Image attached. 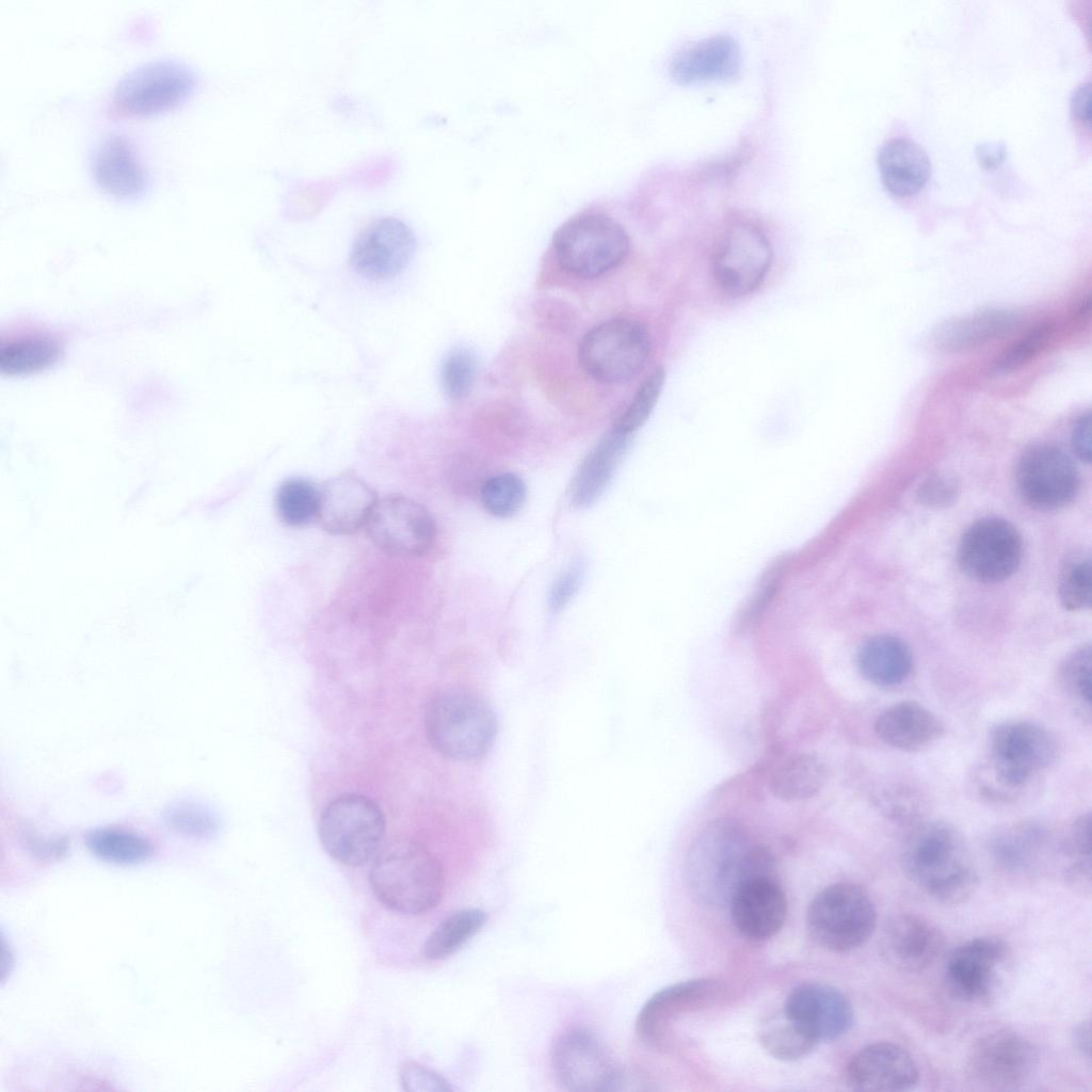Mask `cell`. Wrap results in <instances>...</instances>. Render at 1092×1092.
Instances as JSON below:
<instances>
[{"mask_svg": "<svg viewBox=\"0 0 1092 1092\" xmlns=\"http://www.w3.org/2000/svg\"><path fill=\"white\" fill-rule=\"evenodd\" d=\"M91 171L96 184L117 199L135 200L149 187L146 171L122 134L111 133L100 140L92 155Z\"/></svg>", "mask_w": 1092, "mask_h": 1092, "instance_id": "cell-24", "label": "cell"}, {"mask_svg": "<svg viewBox=\"0 0 1092 1092\" xmlns=\"http://www.w3.org/2000/svg\"><path fill=\"white\" fill-rule=\"evenodd\" d=\"M425 735L445 757L469 761L484 756L497 735V719L479 695L451 689L435 695L424 713Z\"/></svg>", "mask_w": 1092, "mask_h": 1092, "instance_id": "cell-5", "label": "cell"}, {"mask_svg": "<svg viewBox=\"0 0 1092 1092\" xmlns=\"http://www.w3.org/2000/svg\"><path fill=\"white\" fill-rule=\"evenodd\" d=\"M369 883L379 901L403 915H420L440 901L445 876L437 857L422 844L401 839L375 854Z\"/></svg>", "mask_w": 1092, "mask_h": 1092, "instance_id": "cell-2", "label": "cell"}, {"mask_svg": "<svg viewBox=\"0 0 1092 1092\" xmlns=\"http://www.w3.org/2000/svg\"><path fill=\"white\" fill-rule=\"evenodd\" d=\"M197 83L194 70L184 62L160 59L127 73L113 91L112 102L122 114L149 116L184 101Z\"/></svg>", "mask_w": 1092, "mask_h": 1092, "instance_id": "cell-9", "label": "cell"}, {"mask_svg": "<svg viewBox=\"0 0 1092 1092\" xmlns=\"http://www.w3.org/2000/svg\"><path fill=\"white\" fill-rule=\"evenodd\" d=\"M807 930L822 948L848 952L863 945L873 933L877 910L868 892L852 882L828 886L810 901Z\"/></svg>", "mask_w": 1092, "mask_h": 1092, "instance_id": "cell-6", "label": "cell"}, {"mask_svg": "<svg viewBox=\"0 0 1092 1092\" xmlns=\"http://www.w3.org/2000/svg\"><path fill=\"white\" fill-rule=\"evenodd\" d=\"M958 493L959 486L954 478L947 473H934L920 484L917 497L927 507L941 508L952 503Z\"/></svg>", "mask_w": 1092, "mask_h": 1092, "instance_id": "cell-48", "label": "cell"}, {"mask_svg": "<svg viewBox=\"0 0 1092 1092\" xmlns=\"http://www.w3.org/2000/svg\"><path fill=\"white\" fill-rule=\"evenodd\" d=\"M162 820L173 833L196 840L212 838L220 829L214 809L196 799L171 802L162 812Z\"/></svg>", "mask_w": 1092, "mask_h": 1092, "instance_id": "cell-38", "label": "cell"}, {"mask_svg": "<svg viewBox=\"0 0 1092 1092\" xmlns=\"http://www.w3.org/2000/svg\"><path fill=\"white\" fill-rule=\"evenodd\" d=\"M1043 841L1044 831L1037 823H1014L994 835L990 853L1002 869L1022 871L1032 864Z\"/></svg>", "mask_w": 1092, "mask_h": 1092, "instance_id": "cell-34", "label": "cell"}, {"mask_svg": "<svg viewBox=\"0 0 1092 1092\" xmlns=\"http://www.w3.org/2000/svg\"><path fill=\"white\" fill-rule=\"evenodd\" d=\"M877 805L892 821L910 826L924 820L927 807L921 793L906 785H892L882 790Z\"/></svg>", "mask_w": 1092, "mask_h": 1092, "instance_id": "cell-42", "label": "cell"}, {"mask_svg": "<svg viewBox=\"0 0 1092 1092\" xmlns=\"http://www.w3.org/2000/svg\"><path fill=\"white\" fill-rule=\"evenodd\" d=\"M1055 332L1051 321L1035 324L1001 354L995 363L997 372H1010L1029 363L1048 347Z\"/></svg>", "mask_w": 1092, "mask_h": 1092, "instance_id": "cell-43", "label": "cell"}, {"mask_svg": "<svg viewBox=\"0 0 1092 1092\" xmlns=\"http://www.w3.org/2000/svg\"><path fill=\"white\" fill-rule=\"evenodd\" d=\"M365 528L375 547L395 557L422 556L436 539V525L430 511L420 502L400 495L379 499Z\"/></svg>", "mask_w": 1092, "mask_h": 1092, "instance_id": "cell-12", "label": "cell"}, {"mask_svg": "<svg viewBox=\"0 0 1092 1092\" xmlns=\"http://www.w3.org/2000/svg\"><path fill=\"white\" fill-rule=\"evenodd\" d=\"M400 1081L407 1092H448L450 1082L438 1073L414 1061L404 1062L400 1067Z\"/></svg>", "mask_w": 1092, "mask_h": 1092, "instance_id": "cell-47", "label": "cell"}, {"mask_svg": "<svg viewBox=\"0 0 1092 1092\" xmlns=\"http://www.w3.org/2000/svg\"><path fill=\"white\" fill-rule=\"evenodd\" d=\"M772 260L773 251L765 234L751 223L736 222L716 251L713 276L728 295H746L760 286Z\"/></svg>", "mask_w": 1092, "mask_h": 1092, "instance_id": "cell-13", "label": "cell"}, {"mask_svg": "<svg viewBox=\"0 0 1092 1092\" xmlns=\"http://www.w3.org/2000/svg\"><path fill=\"white\" fill-rule=\"evenodd\" d=\"M274 505L279 520L289 527H303L318 519L320 486L305 478H289L275 493Z\"/></svg>", "mask_w": 1092, "mask_h": 1092, "instance_id": "cell-36", "label": "cell"}, {"mask_svg": "<svg viewBox=\"0 0 1092 1092\" xmlns=\"http://www.w3.org/2000/svg\"><path fill=\"white\" fill-rule=\"evenodd\" d=\"M958 555L962 569L970 578L985 583L1002 581L1019 565L1021 535L1005 519L982 518L963 533Z\"/></svg>", "mask_w": 1092, "mask_h": 1092, "instance_id": "cell-15", "label": "cell"}, {"mask_svg": "<svg viewBox=\"0 0 1092 1092\" xmlns=\"http://www.w3.org/2000/svg\"><path fill=\"white\" fill-rule=\"evenodd\" d=\"M762 1048L773 1058L796 1061L814 1050L818 1044L784 1012L767 1019L759 1030Z\"/></svg>", "mask_w": 1092, "mask_h": 1092, "instance_id": "cell-37", "label": "cell"}, {"mask_svg": "<svg viewBox=\"0 0 1092 1092\" xmlns=\"http://www.w3.org/2000/svg\"><path fill=\"white\" fill-rule=\"evenodd\" d=\"M476 375V356L466 349H455L445 357L441 364V388L450 399L460 400L471 390Z\"/></svg>", "mask_w": 1092, "mask_h": 1092, "instance_id": "cell-44", "label": "cell"}, {"mask_svg": "<svg viewBox=\"0 0 1092 1092\" xmlns=\"http://www.w3.org/2000/svg\"><path fill=\"white\" fill-rule=\"evenodd\" d=\"M1058 680L1076 708L1090 716L1092 657L1089 644L1077 647L1064 658L1058 671Z\"/></svg>", "mask_w": 1092, "mask_h": 1092, "instance_id": "cell-39", "label": "cell"}, {"mask_svg": "<svg viewBox=\"0 0 1092 1092\" xmlns=\"http://www.w3.org/2000/svg\"><path fill=\"white\" fill-rule=\"evenodd\" d=\"M901 850L905 876L932 899L945 904L967 901L979 877L962 834L951 824L921 820L911 826Z\"/></svg>", "mask_w": 1092, "mask_h": 1092, "instance_id": "cell-1", "label": "cell"}, {"mask_svg": "<svg viewBox=\"0 0 1092 1092\" xmlns=\"http://www.w3.org/2000/svg\"><path fill=\"white\" fill-rule=\"evenodd\" d=\"M856 663L860 673L869 682L879 687H895L910 676L913 658L901 639L880 635L861 646Z\"/></svg>", "mask_w": 1092, "mask_h": 1092, "instance_id": "cell-30", "label": "cell"}, {"mask_svg": "<svg viewBox=\"0 0 1092 1092\" xmlns=\"http://www.w3.org/2000/svg\"><path fill=\"white\" fill-rule=\"evenodd\" d=\"M1071 110L1074 116L1090 125L1091 122V86L1089 83L1079 85L1071 98Z\"/></svg>", "mask_w": 1092, "mask_h": 1092, "instance_id": "cell-53", "label": "cell"}, {"mask_svg": "<svg viewBox=\"0 0 1092 1092\" xmlns=\"http://www.w3.org/2000/svg\"><path fill=\"white\" fill-rule=\"evenodd\" d=\"M21 842L31 855L44 861L61 860L69 850L67 838L44 836L31 829L21 831Z\"/></svg>", "mask_w": 1092, "mask_h": 1092, "instance_id": "cell-49", "label": "cell"}, {"mask_svg": "<svg viewBox=\"0 0 1092 1092\" xmlns=\"http://www.w3.org/2000/svg\"><path fill=\"white\" fill-rule=\"evenodd\" d=\"M990 759L980 790L995 800L1015 798L1030 780L1055 762L1058 744L1043 726L1029 721L997 724L990 733Z\"/></svg>", "mask_w": 1092, "mask_h": 1092, "instance_id": "cell-4", "label": "cell"}, {"mask_svg": "<svg viewBox=\"0 0 1092 1092\" xmlns=\"http://www.w3.org/2000/svg\"><path fill=\"white\" fill-rule=\"evenodd\" d=\"M918 1080V1065L911 1054L892 1042L864 1046L851 1057L846 1067V1081L855 1091H908Z\"/></svg>", "mask_w": 1092, "mask_h": 1092, "instance_id": "cell-20", "label": "cell"}, {"mask_svg": "<svg viewBox=\"0 0 1092 1092\" xmlns=\"http://www.w3.org/2000/svg\"><path fill=\"white\" fill-rule=\"evenodd\" d=\"M84 844L98 860L121 866L144 863L154 853V846L149 839L138 833L115 828L87 831Z\"/></svg>", "mask_w": 1092, "mask_h": 1092, "instance_id": "cell-33", "label": "cell"}, {"mask_svg": "<svg viewBox=\"0 0 1092 1092\" xmlns=\"http://www.w3.org/2000/svg\"><path fill=\"white\" fill-rule=\"evenodd\" d=\"M725 986L711 979L681 982L653 995L641 1009L636 1029L651 1046L664 1044L668 1026L682 1013L709 1007L725 996Z\"/></svg>", "mask_w": 1092, "mask_h": 1092, "instance_id": "cell-22", "label": "cell"}, {"mask_svg": "<svg viewBox=\"0 0 1092 1092\" xmlns=\"http://www.w3.org/2000/svg\"><path fill=\"white\" fill-rule=\"evenodd\" d=\"M1058 594L1064 608L1071 611L1089 608L1092 597L1091 561L1080 560L1063 573Z\"/></svg>", "mask_w": 1092, "mask_h": 1092, "instance_id": "cell-46", "label": "cell"}, {"mask_svg": "<svg viewBox=\"0 0 1092 1092\" xmlns=\"http://www.w3.org/2000/svg\"><path fill=\"white\" fill-rule=\"evenodd\" d=\"M597 200L565 220L551 240L558 263L582 278L597 277L615 268L630 247L629 235L614 212L612 198Z\"/></svg>", "mask_w": 1092, "mask_h": 1092, "instance_id": "cell-3", "label": "cell"}, {"mask_svg": "<svg viewBox=\"0 0 1092 1092\" xmlns=\"http://www.w3.org/2000/svg\"><path fill=\"white\" fill-rule=\"evenodd\" d=\"M944 936L927 918L911 913L892 917L883 928L880 952L884 961L901 973L929 968L942 954Z\"/></svg>", "mask_w": 1092, "mask_h": 1092, "instance_id": "cell-19", "label": "cell"}, {"mask_svg": "<svg viewBox=\"0 0 1092 1092\" xmlns=\"http://www.w3.org/2000/svg\"><path fill=\"white\" fill-rule=\"evenodd\" d=\"M729 903L734 926L751 940L774 936L786 920V895L771 873L743 880L732 893Z\"/></svg>", "mask_w": 1092, "mask_h": 1092, "instance_id": "cell-21", "label": "cell"}, {"mask_svg": "<svg viewBox=\"0 0 1092 1092\" xmlns=\"http://www.w3.org/2000/svg\"><path fill=\"white\" fill-rule=\"evenodd\" d=\"M63 354L61 341L45 332H21L0 343V371L25 376L47 370Z\"/></svg>", "mask_w": 1092, "mask_h": 1092, "instance_id": "cell-31", "label": "cell"}, {"mask_svg": "<svg viewBox=\"0 0 1092 1092\" xmlns=\"http://www.w3.org/2000/svg\"><path fill=\"white\" fill-rule=\"evenodd\" d=\"M1074 453L1086 463L1091 461V415L1083 413L1074 423L1071 436Z\"/></svg>", "mask_w": 1092, "mask_h": 1092, "instance_id": "cell-51", "label": "cell"}, {"mask_svg": "<svg viewBox=\"0 0 1092 1092\" xmlns=\"http://www.w3.org/2000/svg\"><path fill=\"white\" fill-rule=\"evenodd\" d=\"M783 1012L818 1043L842 1037L853 1023L848 998L834 986L820 982H805L792 989Z\"/></svg>", "mask_w": 1092, "mask_h": 1092, "instance_id": "cell-18", "label": "cell"}, {"mask_svg": "<svg viewBox=\"0 0 1092 1092\" xmlns=\"http://www.w3.org/2000/svg\"><path fill=\"white\" fill-rule=\"evenodd\" d=\"M1090 826V813L1082 814L1072 823L1066 838V878L1080 890L1090 889L1091 885Z\"/></svg>", "mask_w": 1092, "mask_h": 1092, "instance_id": "cell-40", "label": "cell"}, {"mask_svg": "<svg viewBox=\"0 0 1092 1092\" xmlns=\"http://www.w3.org/2000/svg\"><path fill=\"white\" fill-rule=\"evenodd\" d=\"M740 64L737 41L727 34H717L679 50L671 61L670 70L677 82L691 83L732 77Z\"/></svg>", "mask_w": 1092, "mask_h": 1092, "instance_id": "cell-25", "label": "cell"}, {"mask_svg": "<svg viewBox=\"0 0 1092 1092\" xmlns=\"http://www.w3.org/2000/svg\"><path fill=\"white\" fill-rule=\"evenodd\" d=\"M665 379L664 369L656 367L639 387L631 403L614 423L615 427L631 434L649 417L662 390Z\"/></svg>", "mask_w": 1092, "mask_h": 1092, "instance_id": "cell-45", "label": "cell"}, {"mask_svg": "<svg viewBox=\"0 0 1092 1092\" xmlns=\"http://www.w3.org/2000/svg\"><path fill=\"white\" fill-rule=\"evenodd\" d=\"M1009 959V947L996 936L966 941L948 956L944 976L950 994L968 1003H986L995 996Z\"/></svg>", "mask_w": 1092, "mask_h": 1092, "instance_id": "cell-14", "label": "cell"}, {"mask_svg": "<svg viewBox=\"0 0 1092 1092\" xmlns=\"http://www.w3.org/2000/svg\"><path fill=\"white\" fill-rule=\"evenodd\" d=\"M1091 1024L1089 1019L1080 1022L1073 1030L1072 1042L1075 1049L1083 1057L1090 1058Z\"/></svg>", "mask_w": 1092, "mask_h": 1092, "instance_id": "cell-54", "label": "cell"}, {"mask_svg": "<svg viewBox=\"0 0 1092 1092\" xmlns=\"http://www.w3.org/2000/svg\"><path fill=\"white\" fill-rule=\"evenodd\" d=\"M877 161L884 188L895 196L917 194L930 178L931 163L926 151L909 139L887 141Z\"/></svg>", "mask_w": 1092, "mask_h": 1092, "instance_id": "cell-29", "label": "cell"}, {"mask_svg": "<svg viewBox=\"0 0 1092 1092\" xmlns=\"http://www.w3.org/2000/svg\"><path fill=\"white\" fill-rule=\"evenodd\" d=\"M1019 321V316L1012 310L984 309L943 322L934 331L933 340L945 352L967 351L1002 337Z\"/></svg>", "mask_w": 1092, "mask_h": 1092, "instance_id": "cell-27", "label": "cell"}, {"mask_svg": "<svg viewBox=\"0 0 1092 1092\" xmlns=\"http://www.w3.org/2000/svg\"><path fill=\"white\" fill-rule=\"evenodd\" d=\"M558 1082L571 1092H610L623 1077L610 1051L592 1032L575 1028L562 1033L551 1049Z\"/></svg>", "mask_w": 1092, "mask_h": 1092, "instance_id": "cell-11", "label": "cell"}, {"mask_svg": "<svg viewBox=\"0 0 1092 1092\" xmlns=\"http://www.w3.org/2000/svg\"><path fill=\"white\" fill-rule=\"evenodd\" d=\"M944 730L941 720L914 701L892 705L874 722V732L880 740L906 752L927 749L943 736Z\"/></svg>", "mask_w": 1092, "mask_h": 1092, "instance_id": "cell-26", "label": "cell"}, {"mask_svg": "<svg viewBox=\"0 0 1092 1092\" xmlns=\"http://www.w3.org/2000/svg\"><path fill=\"white\" fill-rule=\"evenodd\" d=\"M825 766L818 756L798 753L781 761L771 773V792L785 801H799L816 796L826 782Z\"/></svg>", "mask_w": 1092, "mask_h": 1092, "instance_id": "cell-32", "label": "cell"}, {"mask_svg": "<svg viewBox=\"0 0 1092 1092\" xmlns=\"http://www.w3.org/2000/svg\"><path fill=\"white\" fill-rule=\"evenodd\" d=\"M965 1064L967 1077L976 1087L1012 1091L1032 1078L1039 1055L1034 1045L1022 1034L998 1029L985 1032L973 1042Z\"/></svg>", "mask_w": 1092, "mask_h": 1092, "instance_id": "cell-10", "label": "cell"}, {"mask_svg": "<svg viewBox=\"0 0 1092 1092\" xmlns=\"http://www.w3.org/2000/svg\"><path fill=\"white\" fill-rule=\"evenodd\" d=\"M319 486L317 521L324 531L333 535H350L366 527L379 497L364 479L349 470Z\"/></svg>", "mask_w": 1092, "mask_h": 1092, "instance_id": "cell-23", "label": "cell"}, {"mask_svg": "<svg viewBox=\"0 0 1092 1092\" xmlns=\"http://www.w3.org/2000/svg\"><path fill=\"white\" fill-rule=\"evenodd\" d=\"M631 434L613 425L588 453L574 477L571 494L577 507H589L604 493Z\"/></svg>", "mask_w": 1092, "mask_h": 1092, "instance_id": "cell-28", "label": "cell"}, {"mask_svg": "<svg viewBox=\"0 0 1092 1092\" xmlns=\"http://www.w3.org/2000/svg\"><path fill=\"white\" fill-rule=\"evenodd\" d=\"M581 581V569L579 566H571L562 573L553 582L549 594V608L560 611L564 608L578 591Z\"/></svg>", "mask_w": 1092, "mask_h": 1092, "instance_id": "cell-50", "label": "cell"}, {"mask_svg": "<svg viewBox=\"0 0 1092 1092\" xmlns=\"http://www.w3.org/2000/svg\"><path fill=\"white\" fill-rule=\"evenodd\" d=\"M651 352L645 327L630 319L605 321L588 332L579 343L581 367L596 381L625 383L645 366Z\"/></svg>", "mask_w": 1092, "mask_h": 1092, "instance_id": "cell-8", "label": "cell"}, {"mask_svg": "<svg viewBox=\"0 0 1092 1092\" xmlns=\"http://www.w3.org/2000/svg\"><path fill=\"white\" fill-rule=\"evenodd\" d=\"M1016 484L1028 504L1037 509L1054 510L1075 497L1079 487V473L1062 449L1039 444L1022 454L1016 467Z\"/></svg>", "mask_w": 1092, "mask_h": 1092, "instance_id": "cell-16", "label": "cell"}, {"mask_svg": "<svg viewBox=\"0 0 1092 1092\" xmlns=\"http://www.w3.org/2000/svg\"><path fill=\"white\" fill-rule=\"evenodd\" d=\"M416 248L412 229L401 220L386 216L373 221L355 239L350 263L362 276L386 279L399 274Z\"/></svg>", "mask_w": 1092, "mask_h": 1092, "instance_id": "cell-17", "label": "cell"}, {"mask_svg": "<svg viewBox=\"0 0 1092 1092\" xmlns=\"http://www.w3.org/2000/svg\"><path fill=\"white\" fill-rule=\"evenodd\" d=\"M486 921V914L480 909H463L453 912L430 933L423 945V953L430 960H444L456 952Z\"/></svg>", "mask_w": 1092, "mask_h": 1092, "instance_id": "cell-35", "label": "cell"}, {"mask_svg": "<svg viewBox=\"0 0 1092 1092\" xmlns=\"http://www.w3.org/2000/svg\"><path fill=\"white\" fill-rule=\"evenodd\" d=\"M526 485L515 473L493 476L482 486L484 509L497 517H510L518 512L526 500Z\"/></svg>", "mask_w": 1092, "mask_h": 1092, "instance_id": "cell-41", "label": "cell"}, {"mask_svg": "<svg viewBox=\"0 0 1092 1092\" xmlns=\"http://www.w3.org/2000/svg\"><path fill=\"white\" fill-rule=\"evenodd\" d=\"M976 156L982 168L994 170L1006 159L1007 148L999 142L983 143L977 146Z\"/></svg>", "mask_w": 1092, "mask_h": 1092, "instance_id": "cell-52", "label": "cell"}, {"mask_svg": "<svg viewBox=\"0 0 1092 1092\" xmlns=\"http://www.w3.org/2000/svg\"><path fill=\"white\" fill-rule=\"evenodd\" d=\"M386 830L385 816L371 798L343 793L332 800L319 820V838L335 861L352 867L375 856Z\"/></svg>", "mask_w": 1092, "mask_h": 1092, "instance_id": "cell-7", "label": "cell"}]
</instances>
